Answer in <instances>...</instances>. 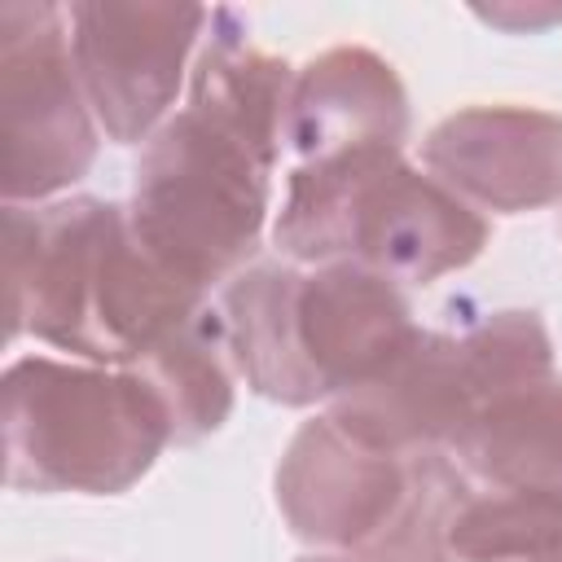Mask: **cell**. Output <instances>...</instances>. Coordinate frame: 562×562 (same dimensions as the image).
Instances as JSON below:
<instances>
[{
    "label": "cell",
    "mask_w": 562,
    "mask_h": 562,
    "mask_svg": "<svg viewBox=\"0 0 562 562\" xmlns=\"http://www.w3.org/2000/svg\"><path fill=\"white\" fill-rule=\"evenodd\" d=\"M4 281L9 338L35 334L105 369L136 364L206 307L136 241L127 206L105 198L4 206Z\"/></svg>",
    "instance_id": "6da1fadb"
},
{
    "label": "cell",
    "mask_w": 562,
    "mask_h": 562,
    "mask_svg": "<svg viewBox=\"0 0 562 562\" xmlns=\"http://www.w3.org/2000/svg\"><path fill=\"white\" fill-rule=\"evenodd\" d=\"M272 241L299 263L347 259L395 285H426L483 255L487 220L443 180L408 167L400 149L373 145L299 162Z\"/></svg>",
    "instance_id": "7a4b0ae2"
},
{
    "label": "cell",
    "mask_w": 562,
    "mask_h": 562,
    "mask_svg": "<svg viewBox=\"0 0 562 562\" xmlns=\"http://www.w3.org/2000/svg\"><path fill=\"white\" fill-rule=\"evenodd\" d=\"M167 443V408L132 369L53 356H22L4 369L9 487L119 496Z\"/></svg>",
    "instance_id": "3957f363"
},
{
    "label": "cell",
    "mask_w": 562,
    "mask_h": 562,
    "mask_svg": "<svg viewBox=\"0 0 562 562\" xmlns=\"http://www.w3.org/2000/svg\"><path fill=\"white\" fill-rule=\"evenodd\" d=\"M268 176L241 140L198 110L167 119L132 180L127 220L136 241L189 290H211L246 272L268 220Z\"/></svg>",
    "instance_id": "277c9868"
},
{
    "label": "cell",
    "mask_w": 562,
    "mask_h": 562,
    "mask_svg": "<svg viewBox=\"0 0 562 562\" xmlns=\"http://www.w3.org/2000/svg\"><path fill=\"white\" fill-rule=\"evenodd\" d=\"M97 158L70 18L44 0L0 4V193L4 206L70 189Z\"/></svg>",
    "instance_id": "5b68a950"
},
{
    "label": "cell",
    "mask_w": 562,
    "mask_h": 562,
    "mask_svg": "<svg viewBox=\"0 0 562 562\" xmlns=\"http://www.w3.org/2000/svg\"><path fill=\"white\" fill-rule=\"evenodd\" d=\"M70 53L83 97L110 140L132 145L167 123L184 61L211 26L202 4H75Z\"/></svg>",
    "instance_id": "8992f818"
},
{
    "label": "cell",
    "mask_w": 562,
    "mask_h": 562,
    "mask_svg": "<svg viewBox=\"0 0 562 562\" xmlns=\"http://www.w3.org/2000/svg\"><path fill=\"white\" fill-rule=\"evenodd\" d=\"M408 492V452H382L347 435L329 413L294 430L277 465V505L307 544L356 558L395 518Z\"/></svg>",
    "instance_id": "52a82bcc"
},
{
    "label": "cell",
    "mask_w": 562,
    "mask_h": 562,
    "mask_svg": "<svg viewBox=\"0 0 562 562\" xmlns=\"http://www.w3.org/2000/svg\"><path fill=\"white\" fill-rule=\"evenodd\" d=\"M422 158L470 206L518 215L562 202V114L549 110H457L426 136Z\"/></svg>",
    "instance_id": "ba28073f"
},
{
    "label": "cell",
    "mask_w": 562,
    "mask_h": 562,
    "mask_svg": "<svg viewBox=\"0 0 562 562\" xmlns=\"http://www.w3.org/2000/svg\"><path fill=\"white\" fill-rule=\"evenodd\" d=\"M474 408L479 395L465 369L461 334L417 329L382 373L334 395L329 417L360 443L404 457L448 448Z\"/></svg>",
    "instance_id": "9c48e42d"
},
{
    "label": "cell",
    "mask_w": 562,
    "mask_h": 562,
    "mask_svg": "<svg viewBox=\"0 0 562 562\" xmlns=\"http://www.w3.org/2000/svg\"><path fill=\"white\" fill-rule=\"evenodd\" d=\"M417 334L400 285L360 263H316L299 281V347L321 395L382 373Z\"/></svg>",
    "instance_id": "30bf717a"
},
{
    "label": "cell",
    "mask_w": 562,
    "mask_h": 562,
    "mask_svg": "<svg viewBox=\"0 0 562 562\" xmlns=\"http://www.w3.org/2000/svg\"><path fill=\"white\" fill-rule=\"evenodd\" d=\"M408 136V92L386 57L360 44H338L294 75L285 145L299 162L391 145Z\"/></svg>",
    "instance_id": "8fae6325"
},
{
    "label": "cell",
    "mask_w": 562,
    "mask_h": 562,
    "mask_svg": "<svg viewBox=\"0 0 562 562\" xmlns=\"http://www.w3.org/2000/svg\"><path fill=\"white\" fill-rule=\"evenodd\" d=\"M294 75L281 57L246 40V22L233 9L211 13V40L198 53L189 79V110L241 140L263 167H277L285 145V119L294 97Z\"/></svg>",
    "instance_id": "7c38bea8"
},
{
    "label": "cell",
    "mask_w": 562,
    "mask_h": 562,
    "mask_svg": "<svg viewBox=\"0 0 562 562\" xmlns=\"http://www.w3.org/2000/svg\"><path fill=\"white\" fill-rule=\"evenodd\" d=\"M299 281L290 263H255L228 281L220 307L233 369L250 391L290 408L325 400L299 347Z\"/></svg>",
    "instance_id": "4fadbf2b"
},
{
    "label": "cell",
    "mask_w": 562,
    "mask_h": 562,
    "mask_svg": "<svg viewBox=\"0 0 562 562\" xmlns=\"http://www.w3.org/2000/svg\"><path fill=\"white\" fill-rule=\"evenodd\" d=\"M448 452L487 487L562 492V382L544 378L479 404Z\"/></svg>",
    "instance_id": "5bb4252c"
},
{
    "label": "cell",
    "mask_w": 562,
    "mask_h": 562,
    "mask_svg": "<svg viewBox=\"0 0 562 562\" xmlns=\"http://www.w3.org/2000/svg\"><path fill=\"white\" fill-rule=\"evenodd\" d=\"M233 356L224 316L211 307H198L184 325H176L154 351H145L132 373L145 378V386L158 395L171 422L176 443H193L224 426L233 413Z\"/></svg>",
    "instance_id": "9a60e30c"
},
{
    "label": "cell",
    "mask_w": 562,
    "mask_h": 562,
    "mask_svg": "<svg viewBox=\"0 0 562 562\" xmlns=\"http://www.w3.org/2000/svg\"><path fill=\"white\" fill-rule=\"evenodd\" d=\"M465 496H470L465 470L452 461L448 448L408 452V492L395 518L351 562H457L448 536Z\"/></svg>",
    "instance_id": "2e32d148"
},
{
    "label": "cell",
    "mask_w": 562,
    "mask_h": 562,
    "mask_svg": "<svg viewBox=\"0 0 562 562\" xmlns=\"http://www.w3.org/2000/svg\"><path fill=\"white\" fill-rule=\"evenodd\" d=\"M457 562H540L562 553V492L487 487L465 496L452 522Z\"/></svg>",
    "instance_id": "e0dca14e"
},
{
    "label": "cell",
    "mask_w": 562,
    "mask_h": 562,
    "mask_svg": "<svg viewBox=\"0 0 562 562\" xmlns=\"http://www.w3.org/2000/svg\"><path fill=\"white\" fill-rule=\"evenodd\" d=\"M461 351L479 404L553 378V342L536 312H518V307L487 312L461 334Z\"/></svg>",
    "instance_id": "ac0fdd59"
},
{
    "label": "cell",
    "mask_w": 562,
    "mask_h": 562,
    "mask_svg": "<svg viewBox=\"0 0 562 562\" xmlns=\"http://www.w3.org/2000/svg\"><path fill=\"white\" fill-rule=\"evenodd\" d=\"M483 22L492 26H505V31H540L549 22H562V9L558 4H544V9H518V4H492V9H474Z\"/></svg>",
    "instance_id": "d6986e66"
},
{
    "label": "cell",
    "mask_w": 562,
    "mask_h": 562,
    "mask_svg": "<svg viewBox=\"0 0 562 562\" xmlns=\"http://www.w3.org/2000/svg\"><path fill=\"white\" fill-rule=\"evenodd\" d=\"M299 562H351V558H334V553H316V558H299Z\"/></svg>",
    "instance_id": "ffe728a7"
},
{
    "label": "cell",
    "mask_w": 562,
    "mask_h": 562,
    "mask_svg": "<svg viewBox=\"0 0 562 562\" xmlns=\"http://www.w3.org/2000/svg\"><path fill=\"white\" fill-rule=\"evenodd\" d=\"M540 562H562V553H553V558H540Z\"/></svg>",
    "instance_id": "44dd1931"
}]
</instances>
